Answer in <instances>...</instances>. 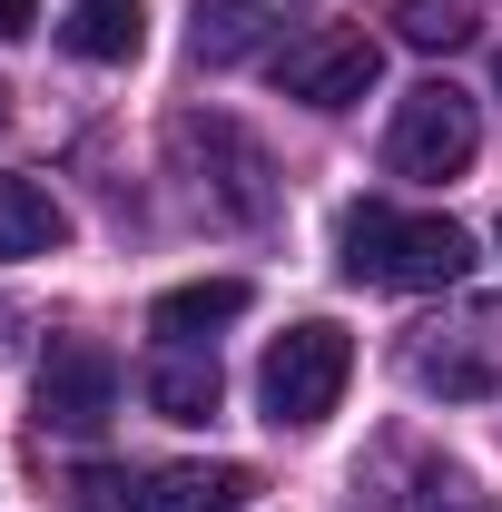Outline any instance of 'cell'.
<instances>
[{
	"instance_id": "1",
	"label": "cell",
	"mask_w": 502,
	"mask_h": 512,
	"mask_svg": "<svg viewBox=\"0 0 502 512\" xmlns=\"http://www.w3.org/2000/svg\"><path fill=\"white\" fill-rule=\"evenodd\" d=\"M345 276L355 286H394V296H434V286H463V266H473V237L453 227V217H404V207H355L345 217Z\"/></svg>"
},
{
	"instance_id": "2",
	"label": "cell",
	"mask_w": 502,
	"mask_h": 512,
	"mask_svg": "<svg viewBox=\"0 0 502 512\" xmlns=\"http://www.w3.org/2000/svg\"><path fill=\"white\" fill-rule=\"evenodd\" d=\"M168 158H178V178L197 188V207L207 217H237V227H256V217H276V168H266V148H256L237 119H178L168 128Z\"/></svg>"
},
{
	"instance_id": "3",
	"label": "cell",
	"mask_w": 502,
	"mask_h": 512,
	"mask_svg": "<svg viewBox=\"0 0 502 512\" xmlns=\"http://www.w3.org/2000/svg\"><path fill=\"white\" fill-rule=\"evenodd\" d=\"M345 375H355V335L325 325V316H306V325H286V335L266 345V365H256V404H266L276 434H306V424L335 414Z\"/></svg>"
},
{
	"instance_id": "4",
	"label": "cell",
	"mask_w": 502,
	"mask_h": 512,
	"mask_svg": "<svg viewBox=\"0 0 502 512\" xmlns=\"http://www.w3.org/2000/svg\"><path fill=\"white\" fill-rule=\"evenodd\" d=\"M404 375L424 384V394H443V404H483V394H502V296H463L453 316L414 325Z\"/></svg>"
},
{
	"instance_id": "5",
	"label": "cell",
	"mask_w": 502,
	"mask_h": 512,
	"mask_svg": "<svg viewBox=\"0 0 502 512\" xmlns=\"http://www.w3.org/2000/svg\"><path fill=\"white\" fill-rule=\"evenodd\" d=\"M384 158H394V178H463V168L483 158V109H473V89H453V79L404 89Z\"/></svg>"
},
{
	"instance_id": "6",
	"label": "cell",
	"mask_w": 502,
	"mask_h": 512,
	"mask_svg": "<svg viewBox=\"0 0 502 512\" xmlns=\"http://www.w3.org/2000/svg\"><path fill=\"white\" fill-rule=\"evenodd\" d=\"M375 79H384V40H375V30H345V20L296 30V40L276 50V89L306 99V109H355Z\"/></svg>"
},
{
	"instance_id": "7",
	"label": "cell",
	"mask_w": 502,
	"mask_h": 512,
	"mask_svg": "<svg viewBox=\"0 0 502 512\" xmlns=\"http://www.w3.org/2000/svg\"><path fill=\"white\" fill-rule=\"evenodd\" d=\"M30 404H40L50 434H99V424L119 414V355H109L99 335L50 345V365H40V384H30Z\"/></svg>"
},
{
	"instance_id": "8",
	"label": "cell",
	"mask_w": 502,
	"mask_h": 512,
	"mask_svg": "<svg viewBox=\"0 0 502 512\" xmlns=\"http://www.w3.org/2000/svg\"><path fill=\"white\" fill-rule=\"evenodd\" d=\"M286 10H306V0H197L188 50L207 69H237L247 50H266V30H286Z\"/></svg>"
},
{
	"instance_id": "9",
	"label": "cell",
	"mask_w": 502,
	"mask_h": 512,
	"mask_svg": "<svg viewBox=\"0 0 502 512\" xmlns=\"http://www.w3.org/2000/svg\"><path fill=\"white\" fill-rule=\"evenodd\" d=\"M247 316V276H197V286H168L158 306H148V335H168V345H207L217 325Z\"/></svg>"
},
{
	"instance_id": "10",
	"label": "cell",
	"mask_w": 502,
	"mask_h": 512,
	"mask_svg": "<svg viewBox=\"0 0 502 512\" xmlns=\"http://www.w3.org/2000/svg\"><path fill=\"white\" fill-rule=\"evenodd\" d=\"M217 355L207 345H158V365H148V404H158V424H207L217 414Z\"/></svg>"
},
{
	"instance_id": "11",
	"label": "cell",
	"mask_w": 502,
	"mask_h": 512,
	"mask_svg": "<svg viewBox=\"0 0 502 512\" xmlns=\"http://www.w3.org/2000/svg\"><path fill=\"white\" fill-rule=\"evenodd\" d=\"M69 247V207L40 178H0V256H60Z\"/></svg>"
},
{
	"instance_id": "12",
	"label": "cell",
	"mask_w": 502,
	"mask_h": 512,
	"mask_svg": "<svg viewBox=\"0 0 502 512\" xmlns=\"http://www.w3.org/2000/svg\"><path fill=\"white\" fill-rule=\"evenodd\" d=\"M60 40L79 50V60L119 69V60H138V40H148V10H138V0H69Z\"/></svg>"
},
{
	"instance_id": "13",
	"label": "cell",
	"mask_w": 502,
	"mask_h": 512,
	"mask_svg": "<svg viewBox=\"0 0 502 512\" xmlns=\"http://www.w3.org/2000/svg\"><path fill=\"white\" fill-rule=\"evenodd\" d=\"M247 503H256L247 463H178V473L148 493V512H247Z\"/></svg>"
},
{
	"instance_id": "14",
	"label": "cell",
	"mask_w": 502,
	"mask_h": 512,
	"mask_svg": "<svg viewBox=\"0 0 502 512\" xmlns=\"http://www.w3.org/2000/svg\"><path fill=\"white\" fill-rule=\"evenodd\" d=\"M473 30H483L473 0H394V40H414V50H463Z\"/></svg>"
},
{
	"instance_id": "15",
	"label": "cell",
	"mask_w": 502,
	"mask_h": 512,
	"mask_svg": "<svg viewBox=\"0 0 502 512\" xmlns=\"http://www.w3.org/2000/svg\"><path fill=\"white\" fill-rule=\"evenodd\" d=\"M69 493H79V512H148L158 483H138L128 463H79V473H69Z\"/></svg>"
},
{
	"instance_id": "16",
	"label": "cell",
	"mask_w": 502,
	"mask_h": 512,
	"mask_svg": "<svg viewBox=\"0 0 502 512\" xmlns=\"http://www.w3.org/2000/svg\"><path fill=\"white\" fill-rule=\"evenodd\" d=\"M40 30V0H0V40H30Z\"/></svg>"
},
{
	"instance_id": "17",
	"label": "cell",
	"mask_w": 502,
	"mask_h": 512,
	"mask_svg": "<svg viewBox=\"0 0 502 512\" xmlns=\"http://www.w3.org/2000/svg\"><path fill=\"white\" fill-rule=\"evenodd\" d=\"M0 128H10V89H0Z\"/></svg>"
}]
</instances>
